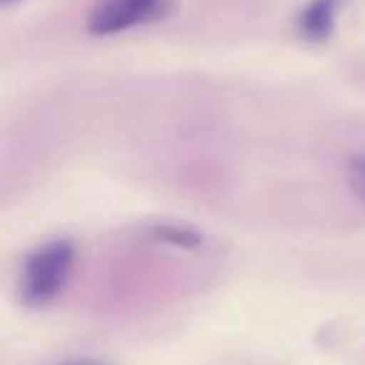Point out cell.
I'll return each mask as SVG.
<instances>
[{
  "mask_svg": "<svg viewBox=\"0 0 365 365\" xmlns=\"http://www.w3.org/2000/svg\"><path fill=\"white\" fill-rule=\"evenodd\" d=\"M165 8V0H103L88 18L93 36H113L138 23L153 21Z\"/></svg>",
  "mask_w": 365,
  "mask_h": 365,
  "instance_id": "cell-2",
  "label": "cell"
},
{
  "mask_svg": "<svg viewBox=\"0 0 365 365\" xmlns=\"http://www.w3.org/2000/svg\"><path fill=\"white\" fill-rule=\"evenodd\" d=\"M163 238L165 240H170V243H175V245H195V243H200L198 238H195L193 233H185V230H163Z\"/></svg>",
  "mask_w": 365,
  "mask_h": 365,
  "instance_id": "cell-5",
  "label": "cell"
},
{
  "mask_svg": "<svg viewBox=\"0 0 365 365\" xmlns=\"http://www.w3.org/2000/svg\"><path fill=\"white\" fill-rule=\"evenodd\" d=\"M350 182H353L355 193L365 200V158L350 163Z\"/></svg>",
  "mask_w": 365,
  "mask_h": 365,
  "instance_id": "cell-4",
  "label": "cell"
},
{
  "mask_svg": "<svg viewBox=\"0 0 365 365\" xmlns=\"http://www.w3.org/2000/svg\"><path fill=\"white\" fill-rule=\"evenodd\" d=\"M63 365H91V363H63Z\"/></svg>",
  "mask_w": 365,
  "mask_h": 365,
  "instance_id": "cell-7",
  "label": "cell"
},
{
  "mask_svg": "<svg viewBox=\"0 0 365 365\" xmlns=\"http://www.w3.org/2000/svg\"><path fill=\"white\" fill-rule=\"evenodd\" d=\"M73 268V245L56 240L38 248L26 260L21 280V295L28 305H46L66 288Z\"/></svg>",
  "mask_w": 365,
  "mask_h": 365,
  "instance_id": "cell-1",
  "label": "cell"
},
{
  "mask_svg": "<svg viewBox=\"0 0 365 365\" xmlns=\"http://www.w3.org/2000/svg\"><path fill=\"white\" fill-rule=\"evenodd\" d=\"M345 0H310L298 18V28L303 38L313 43H323L330 38L335 26V13L343 8Z\"/></svg>",
  "mask_w": 365,
  "mask_h": 365,
  "instance_id": "cell-3",
  "label": "cell"
},
{
  "mask_svg": "<svg viewBox=\"0 0 365 365\" xmlns=\"http://www.w3.org/2000/svg\"><path fill=\"white\" fill-rule=\"evenodd\" d=\"M13 3H18V0H3V6H13Z\"/></svg>",
  "mask_w": 365,
  "mask_h": 365,
  "instance_id": "cell-6",
  "label": "cell"
}]
</instances>
